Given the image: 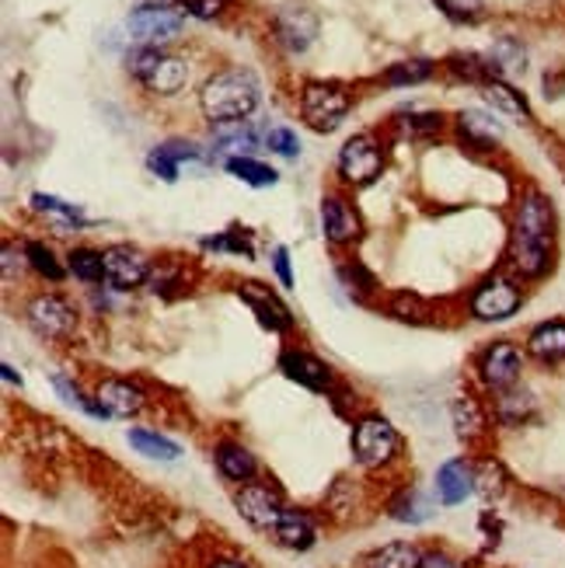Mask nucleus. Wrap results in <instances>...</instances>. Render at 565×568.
<instances>
[{
	"mask_svg": "<svg viewBox=\"0 0 565 568\" xmlns=\"http://www.w3.org/2000/svg\"><path fill=\"white\" fill-rule=\"evenodd\" d=\"M555 227L558 216L552 199L541 189H523L513 220H510V248L507 266L520 282H541L555 269Z\"/></svg>",
	"mask_w": 565,
	"mask_h": 568,
	"instance_id": "obj_1",
	"label": "nucleus"
},
{
	"mask_svg": "<svg viewBox=\"0 0 565 568\" xmlns=\"http://www.w3.org/2000/svg\"><path fill=\"white\" fill-rule=\"evenodd\" d=\"M262 85L248 67H228L213 74L203 91H199V109L213 126L228 123H248V115L258 109Z\"/></svg>",
	"mask_w": 565,
	"mask_h": 568,
	"instance_id": "obj_2",
	"label": "nucleus"
},
{
	"mask_svg": "<svg viewBox=\"0 0 565 568\" xmlns=\"http://www.w3.org/2000/svg\"><path fill=\"white\" fill-rule=\"evenodd\" d=\"M126 70L144 85L151 94H178L189 80V64L171 56L160 46H136L126 56Z\"/></svg>",
	"mask_w": 565,
	"mask_h": 568,
	"instance_id": "obj_3",
	"label": "nucleus"
},
{
	"mask_svg": "<svg viewBox=\"0 0 565 568\" xmlns=\"http://www.w3.org/2000/svg\"><path fill=\"white\" fill-rule=\"evenodd\" d=\"M353 109V94L342 85H329V80H311L300 88V119L314 133H335Z\"/></svg>",
	"mask_w": 565,
	"mask_h": 568,
	"instance_id": "obj_4",
	"label": "nucleus"
},
{
	"mask_svg": "<svg viewBox=\"0 0 565 568\" xmlns=\"http://www.w3.org/2000/svg\"><path fill=\"white\" fill-rule=\"evenodd\" d=\"M520 308H523V282L513 272H492V276H486L472 290V300H468L472 318L475 321H486V324L510 321Z\"/></svg>",
	"mask_w": 565,
	"mask_h": 568,
	"instance_id": "obj_5",
	"label": "nucleus"
},
{
	"mask_svg": "<svg viewBox=\"0 0 565 568\" xmlns=\"http://www.w3.org/2000/svg\"><path fill=\"white\" fill-rule=\"evenodd\" d=\"M385 171V151H380V140L370 133H359L346 140L339 151V178L353 189H367Z\"/></svg>",
	"mask_w": 565,
	"mask_h": 568,
	"instance_id": "obj_6",
	"label": "nucleus"
},
{
	"mask_svg": "<svg viewBox=\"0 0 565 568\" xmlns=\"http://www.w3.org/2000/svg\"><path fill=\"white\" fill-rule=\"evenodd\" d=\"M401 439L395 433V425L380 415H367L356 422L353 430V457L363 464V468H388V464L398 457Z\"/></svg>",
	"mask_w": 565,
	"mask_h": 568,
	"instance_id": "obj_7",
	"label": "nucleus"
},
{
	"mask_svg": "<svg viewBox=\"0 0 565 568\" xmlns=\"http://www.w3.org/2000/svg\"><path fill=\"white\" fill-rule=\"evenodd\" d=\"M25 321L29 328L46 342H64L77 328V314L59 293H35L25 303Z\"/></svg>",
	"mask_w": 565,
	"mask_h": 568,
	"instance_id": "obj_8",
	"label": "nucleus"
},
{
	"mask_svg": "<svg viewBox=\"0 0 565 568\" xmlns=\"http://www.w3.org/2000/svg\"><path fill=\"white\" fill-rule=\"evenodd\" d=\"M126 29L133 32L140 46H165L181 35V29H186V11L168 8V4H140L130 14Z\"/></svg>",
	"mask_w": 565,
	"mask_h": 568,
	"instance_id": "obj_9",
	"label": "nucleus"
},
{
	"mask_svg": "<svg viewBox=\"0 0 565 568\" xmlns=\"http://www.w3.org/2000/svg\"><path fill=\"white\" fill-rule=\"evenodd\" d=\"M520 370H523V349L510 338H499V342H492V346H486L478 353V377L496 394L517 388Z\"/></svg>",
	"mask_w": 565,
	"mask_h": 568,
	"instance_id": "obj_10",
	"label": "nucleus"
},
{
	"mask_svg": "<svg viewBox=\"0 0 565 568\" xmlns=\"http://www.w3.org/2000/svg\"><path fill=\"white\" fill-rule=\"evenodd\" d=\"M151 258L140 252V248H130V245H112L106 248V282L112 290H136L151 282Z\"/></svg>",
	"mask_w": 565,
	"mask_h": 568,
	"instance_id": "obj_11",
	"label": "nucleus"
},
{
	"mask_svg": "<svg viewBox=\"0 0 565 568\" xmlns=\"http://www.w3.org/2000/svg\"><path fill=\"white\" fill-rule=\"evenodd\" d=\"M237 297L248 303L262 328H269V332H290L293 328L290 308L269 287H262V282H237Z\"/></svg>",
	"mask_w": 565,
	"mask_h": 568,
	"instance_id": "obj_12",
	"label": "nucleus"
},
{
	"mask_svg": "<svg viewBox=\"0 0 565 568\" xmlns=\"http://www.w3.org/2000/svg\"><path fill=\"white\" fill-rule=\"evenodd\" d=\"M234 502H237L241 516H245L252 526H258V531H276L282 505H279V495L269 489L266 481H245Z\"/></svg>",
	"mask_w": 565,
	"mask_h": 568,
	"instance_id": "obj_13",
	"label": "nucleus"
},
{
	"mask_svg": "<svg viewBox=\"0 0 565 568\" xmlns=\"http://www.w3.org/2000/svg\"><path fill=\"white\" fill-rule=\"evenodd\" d=\"M276 43L287 53H304L318 35V18L308 8H282L276 14Z\"/></svg>",
	"mask_w": 565,
	"mask_h": 568,
	"instance_id": "obj_14",
	"label": "nucleus"
},
{
	"mask_svg": "<svg viewBox=\"0 0 565 568\" xmlns=\"http://www.w3.org/2000/svg\"><path fill=\"white\" fill-rule=\"evenodd\" d=\"M321 227H325V237L332 241V245H353V241L359 237L363 223H359V213L350 207L342 196H325L321 199Z\"/></svg>",
	"mask_w": 565,
	"mask_h": 568,
	"instance_id": "obj_15",
	"label": "nucleus"
},
{
	"mask_svg": "<svg viewBox=\"0 0 565 568\" xmlns=\"http://www.w3.org/2000/svg\"><path fill=\"white\" fill-rule=\"evenodd\" d=\"M95 401L98 409L106 412V419H130L136 415L140 409H144V391L136 388V383L130 380H102L95 391Z\"/></svg>",
	"mask_w": 565,
	"mask_h": 568,
	"instance_id": "obj_16",
	"label": "nucleus"
},
{
	"mask_svg": "<svg viewBox=\"0 0 565 568\" xmlns=\"http://www.w3.org/2000/svg\"><path fill=\"white\" fill-rule=\"evenodd\" d=\"M279 370L287 374L290 380L304 383L311 391H325L332 383V367L329 363H321L318 356L304 353V349H287L279 356Z\"/></svg>",
	"mask_w": 565,
	"mask_h": 568,
	"instance_id": "obj_17",
	"label": "nucleus"
},
{
	"mask_svg": "<svg viewBox=\"0 0 565 568\" xmlns=\"http://www.w3.org/2000/svg\"><path fill=\"white\" fill-rule=\"evenodd\" d=\"M528 356L538 363H562L565 359V318H549L531 328Z\"/></svg>",
	"mask_w": 565,
	"mask_h": 568,
	"instance_id": "obj_18",
	"label": "nucleus"
},
{
	"mask_svg": "<svg viewBox=\"0 0 565 568\" xmlns=\"http://www.w3.org/2000/svg\"><path fill=\"white\" fill-rule=\"evenodd\" d=\"M475 492V471L468 460H447L436 471V495L443 505H461Z\"/></svg>",
	"mask_w": 565,
	"mask_h": 568,
	"instance_id": "obj_19",
	"label": "nucleus"
},
{
	"mask_svg": "<svg viewBox=\"0 0 565 568\" xmlns=\"http://www.w3.org/2000/svg\"><path fill=\"white\" fill-rule=\"evenodd\" d=\"M457 133H461L464 144L481 147V151H492L502 140V126L496 123V119L486 115V112H475V109L457 115Z\"/></svg>",
	"mask_w": 565,
	"mask_h": 568,
	"instance_id": "obj_20",
	"label": "nucleus"
},
{
	"mask_svg": "<svg viewBox=\"0 0 565 568\" xmlns=\"http://www.w3.org/2000/svg\"><path fill=\"white\" fill-rule=\"evenodd\" d=\"M199 151L196 144H186V140H171V144H160L147 154V168L154 175H160L165 181H175L178 178V168H181V160H199Z\"/></svg>",
	"mask_w": 565,
	"mask_h": 568,
	"instance_id": "obj_21",
	"label": "nucleus"
},
{
	"mask_svg": "<svg viewBox=\"0 0 565 568\" xmlns=\"http://www.w3.org/2000/svg\"><path fill=\"white\" fill-rule=\"evenodd\" d=\"M273 534L282 547H290V552H308V547L314 544V523L308 513H300V510H282Z\"/></svg>",
	"mask_w": 565,
	"mask_h": 568,
	"instance_id": "obj_22",
	"label": "nucleus"
},
{
	"mask_svg": "<svg viewBox=\"0 0 565 568\" xmlns=\"http://www.w3.org/2000/svg\"><path fill=\"white\" fill-rule=\"evenodd\" d=\"M451 419H454V433L464 439V443H475L486 436V412H481V404L472 398V394H461L451 409Z\"/></svg>",
	"mask_w": 565,
	"mask_h": 568,
	"instance_id": "obj_23",
	"label": "nucleus"
},
{
	"mask_svg": "<svg viewBox=\"0 0 565 568\" xmlns=\"http://www.w3.org/2000/svg\"><path fill=\"white\" fill-rule=\"evenodd\" d=\"M217 468L231 481H252L255 478V457L241 443H220L217 446Z\"/></svg>",
	"mask_w": 565,
	"mask_h": 568,
	"instance_id": "obj_24",
	"label": "nucleus"
},
{
	"mask_svg": "<svg viewBox=\"0 0 565 568\" xmlns=\"http://www.w3.org/2000/svg\"><path fill=\"white\" fill-rule=\"evenodd\" d=\"M67 272L88 287H102L106 282V252H95V248H70L67 255Z\"/></svg>",
	"mask_w": 565,
	"mask_h": 568,
	"instance_id": "obj_25",
	"label": "nucleus"
},
{
	"mask_svg": "<svg viewBox=\"0 0 565 568\" xmlns=\"http://www.w3.org/2000/svg\"><path fill=\"white\" fill-rule=\"evenodd\" d=\"M224 168H228L234 178L245 181V186H252V189H266V186H276V181H279V175H276L269 165H262V160H255V157H248V154L228 157Z\"/></svg>",
	"mask_w": 565,
	"mask_h": 568,
	"instance_id": "obj_26",
	"label": "nucleus"
},
{
	"mask_svg": "<svg viewBox=\"0 0 565 568\" xmlns=\"http://www.w3.org/2000/svg\"><path fill=\"white\" fill-rule=\"evenodd\" d=\"M258 144V136L252 133L248 123H228V126H217V136H213V154H231V157H241V154H248L255 151Z\"/></svg>",
	"mask_w": 565,
	"mask_h": 568,
	"instance_id": "obj_27",
	"label": "nucleus"
},
{
	"mask_svg": "<svg viewBox=\"0 0 565 568\" xmlns=\"http://www.w3.org/2000/svg\"><path fill=\"white\" fill-rule=\"evenodd\" d=\"M486 98L492 101V105L499 112H507V115H517L520 123H531V105H528V98H523L517 88H510L507 80H489L486 85Z\"/></svg>",
	"mask_w": 565,
	"mask_h": 568,
	"instance_id": "obj_28",
	"label": "nucleus"
},
{
	"mask_svg": "<svg viewBox=\"0 0 565 568\" xmlns=\"http://www.w3.org/2000/svg\"><path fill=\"white\" fill-rule=\"evenodd\" d=\"M422 555L419 547L409 544V541H395V544H385L380 552H374L367 558V568H419Z\"/></svg>",
	"mask_w": 565,
	"mask_h": 568,
	"instance_id": "obj_29",
	"label": "nucleus"
},
{
	"mask_svg": "<svg viewBox=\"0 0 565 568\" xmlns=\"http://www.w3.org/2000/svg\"><path fill=\"white\" fill-rule=\"evenodd\" d=\"M496 415H499L502 425H520V422H528L534 415V401H531L528 391H517V388L499 391V398H496Z\"/></svg>",
	"mask_w": 565,
	"mask_h": 568,
	"instance_id": "obj_30",
	"label": "nucleus"
},
{
	"mask_svg": "<svg viewBox=\"0 0 565 568\" xmlns=\"http://www.w3.org/2000/svg\"><path fill=\"white\" fill-rule=\"evenodd\" d=\"M430 513H433V505L419 489H406L391 502V516L401 523H422V520H430Z\"/></svg>",
	"mask_w": 565,
	"mask_h": 568,
	"instance_id": "obj_31",
	"label": "nucleus"
},
{
	"mask_svg": "<svg viewBox=\"0 0 565 568\" xmlns=\"http://www.w3.org/2000/svg\"><path fill=\"white\" fill-rule=\"evenodd\" d=\"M130 443L136 446V454L154 457V460H175L181 454L178 443L157 436V433H147V430H130Z\"/></svg>",
	"mask_w": 565,
	"mask_h": 568,
	"instance_id": "obj_32",
	"label": "nucleus"
},
{
	"mask_svg": "<svg viewBox=\"0 0 565 568\" xmlns=\"http://www.w3.org/2000/svg\"><path fill=\"white\" fill-rule=\"evenodd\" d=\"M489 59L499 67V74H523V67H528V53H523V46L510 35L499 38V43L492 46V53H489Z\"/></svg>",
	"mask_w": 565,
	"mask_h": 568,
	"instance_id": "obj_33",
	"label": "nucleus"
},
{
	"mask_svg": "<svg viewBox=\"0 0 565 568\" xmlns=\"http://www.w3.org/2000/svg\"><path fill=\"white\" fill-rule=\"evenodd\" d=\"M25 258H29V266L38 272V276H46L49 282H59L67 272V266H59V258L53 255L49 245H43V241H29L25 245Z\"/></svg>",
	"mask_w": 565,
	"mask_h": 568,
	"instance_id": "obj_34",
	"label": "nucleus"
},
{
	"mask_svg": "<svg viewBox=\"0 0 565 568\" xmlns=\"http://www.w3.org/2000/svg\"><path fill=\"white\" fill-rule=\"evenodd\" d=\"M433 64L430 59H406V64H395L388 74H385V80L388 85H395V88H412V85H422V80H430L433 77Z\"/></svg>",
	"mask_w": 565,
	"mask_h": 568,
	"instance_id": "obj_35",
	"label": "nucleus"
},
{
	"mask_svg": "<svg viewBox=\"0 0 565 568\" xmlns=\"http://www.w3.org/2000/svg\"><path fill=\"white\" fill-rule=\"evenodd\" d=\"M32 207L38 210V213H49V216H56L59 223H64V227H80V210L77 207H70V202H64V199H56V196H43V192H35L32 196Z\"/></svg>",
	"mask_w": 565,
	"mask_h": 568,
	"instance_id": "obj_36",
	"label": "nucleus"
},
{
	"mask_svg": "<svg viewBox=\"0 0 565 568\" xmlns=\"http://www.w3.org/2000/svg\"><path fill=\"white\" fill-rule=\"evenodd\" d=\"M475 489L486 495V499H499L502 489H507V475H502V468L496 460H486V464H478V471H475Z\"/></svg>",
	"mask_w": 565,
	"mask_h": 568,
	"instance_id": "obj_37",
	"label": "nucleus"
},
{
	"mask_svg": "<svg viewBox=\"0 0 565 568\" xmlns=\"http://www.w3.org/2000/svg\"><path fill=\"white\" fill-rule=\"evenodd\" d=\"M436 8L454 18V22H481L486 18V0H436Z\"/></svg>",
	"mask_w": 565,
	"mask_h": 568,
	"instance_id": "obj_38",
	"label": "nucleus"
},
{
	"mask_svg": "<svg viewBox=\"0 0 565 568\" xmlns=\"http://www.w3.org/2000/svg\"><path fill=\"white\" fill-rule=\"evenodd\" d=\"M203 248L207 252H234V255H245V258L255 255L248 234H241V231H228V234H220V237H207Z\"/></svg>",
	"mask_w": 565,
	"mask_h": 568,
	"instance_id": "obj_39",
	"label": "nucleus"
},
{
	"mask_svg": "<svg viewBox=\"0 0 565 568\" xmlns=\"http://www.w3.org/2000/svg\"><path fill=\"white\" fill-rule=\"evenodd\" d=\"M339 279H342V287H356L359 293H367V290H374L377 287V279H374V272L370 269H363L359 261H342L339 266Z\"/></svg>",
	"mask_w": 565,
	"mask_h": 568,
	"instance_id": "obj_40",
	"label": "nucleus"
},
{
	"mask_svg": "<svg viewBox=\"0 0 565 568\" xmlns=\"http://www.w3.org/2000/svg\"><path fill=\"white\" fill-rule=\"evenodd\" d=\"M266 147L279 157H297L300 154V140L290 126H273L266 133Z\"/></svg>",
	"mask_w": 565,
	"mask_h": 568,
	"instance_id": "obj_41",
	"label": "nucleus"
},
{
	"mask_svg": "<svg viewBox=\"0 0 565 568\" xmlns=\"http://www.w3.org/2000/svg\"><path fill=\"white\" fill-rule=\"evenodd\" d=\"M231 0H175V8H181L189 18H199V22H213L217 14H224V8Z\"/></svg>",
	"mask_w": 565,
	"mask_h": 568,
	"instance_id": "obj_42",
	"label": "nucleus"
},
{
	"mask_svg": "<svg viewBox=\"0 0 565 568\" xmlns=\"http://www.w3.org/2000/svg\"><path fill=\"white\" fill-rule=\"evenodd\" d=\"M440 126H443V119H440L436 112H426V115H409V119H406V130H409L412 136L440 133Z\"/></svg>",
	"mask_w": 565,
	"mask_h": 568,
	"instance_id": "obj_43",
	"label": "nucleus"
},
{
	"mask_svg": "<svg viewBox=\"0 0 565 568\" xmlns=\"http://www.w3.org/2000/svg\"><path fill=\"white\" fill-rule=\"evenodd\" d=\"M273 269H276V276H279V282H282V287L290 290V287H293V272H290V252L282 248V245H279V248L273 252Z\"/></svg>",
	"mask_w": 565,
	"mask_h": 568,
	"instance_id": "obj_44",
	"label": "nucleus"
},
{
	"mask_svg": "<svg viewBox=\"0 0 565 568\" xmlns=\"http://www.w3.org/2000/svg\"><path fill=\"white\" fill-rule=\"evenodd\" d=\"M419 568H461L451 555H443V552H430V555H422Z\"/></svg>",
	"mask_w": 565,
	"mask_h": 568,
	"instance_id": "obj_45",
	"label": "nucleus"
},
{
	"mask_svg": "<svg viewBox=\"0 0 565 568\" xmlns=\"http://www.w3.org/2000/svg\"><path fill=\"white\" fill-rule=\"evenodd\" d=\"M4 380H8V383H18V388H22V377L14 374V367H4Z\"/></svg>",
	"mask_w": 565,
	"mask_h": 568,
	"instance_id": "obj_46",
	"label": "nucleus"
},
{
	"mask_svg": "<svg viewBox=\"0 0 565 568\" xmlns=\"http://www.w3.org/2000/svg\"><path fill=\"white\" fill-rule=\"evenodd\" d=\"M210 568H248V565H241V561H228V558H224V561H213Z\"/></svg>",
	"mask_w": 565,
	"mask_h": 568,
	"instance_id": "obj_47",
	"label": "nucleus"
},
{
	"mask_svg": "<svg viewBox=\"0 0 565 568\" xmlns=\"http://www.w3.org/2000/svg\"><path fill=\"white\" fill-rule=\"evenodd\" d=\"M562 178H565V171H562Z\"/></svg>",
	"mask_w": 565,
	"mask_h": 568,
	"instance_id": "obj_48",
	"label": "nucleus"
}]
</instances>
